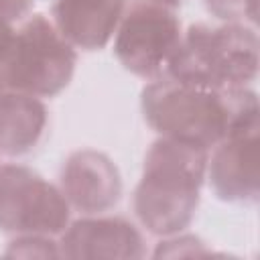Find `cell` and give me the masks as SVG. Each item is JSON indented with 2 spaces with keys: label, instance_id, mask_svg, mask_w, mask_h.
Here are the masks:
<instances>
[{
  "label": "cell",
  "instance_id": "obj_1",
  "mask_svg": "<svg viewBox=\"0 0 260 260\" xmlns=\"http://www.w3.org/2000/svg\"><path fill=\"white\" fill-rule=\"evenodd\" d=\"M144 120L160 136L185 140L203 148L215 146L230 132L258 122V98L248 87L209 89L156 77L142 89Z\"/></svg>",
  "mask_w": 260,
  "mask_h": 260
},
{
  "label": "cell",
  "instance_id": "obj_2",
  "mask_svg": "<svg viewBox=\"0 0 260 260\" xmlns=\"http://www.w3.org/2000/svg\"><path fill=\"white\" fill-rule=\"evenodd\" d=\"M207 148L160 136L146 152L134 189V213L154 236L181 234L195 217L207 171Z\"/></svg>",
  "mask_w": 260,
  "mask_h": 260
},
{
  "label": "cell",
  "instance_id": "obj_3",
  "mask_svg": "<svg viewBox=\"0 0 260 260\" xmlns=\"http://www.w3.org/2000/svg\"><path fill=\"white\" fill-rule=\"evenodd\" d=\"M260 45L254 28L228 22L221 26L191 24L181 35L167 75L209 89L246 87L256 79Z\"/></svg>",
  "mask_w": 260,
  "mask_h": 260
},
{
  "label": "cell",
  "instance_id": "obj_4",
  "mask_svg": "<svg viewBox=\"0 0 260 260\" xmlns=\"http://www.w3.org/2000/svg\"><path fill=\"white\" fill-rule=\"evenodd\" d=\"M75 63L73 45L43 14L0 30V89L35 98L57 95L69 85Z\"/></svg>",
  "mask_w": 260,
  "mask_h": 260
},
{
  "label": "cell",
  "instance_id": "obj_5",
  "mask_svg": "<svg viewBox=\"0 0 260 260\" xmlns=\"http://www.w3.org/2000/svg\"><path fill=\"white\" fill-rule=\"evenodd\" d=\"M69 223L61 189L22 165L0 167V230L8 234L55 236Z\"/></svg>",
  "mask_w": 260,
  "mask_h": 260
},
{
  "label": "cell",
  "instance_id": "obj_6",
  "mask_svg": "<svg viewBox=\"0 0 260 260\" xmlns=\"http://www.w3.org/2000/svg\"><path fill=\"white\" fill-rule=\"evenodd\" d=\"M181 22L171 8L154 2H136L116 30L114 53L122 67L138 77L156 79L181 41Z\"/></svg>",
  "mask_w": 260,
  "mask_h": 260
},
{
  "label": "cell",
  "instance_id": "obj_7",
  "mask_svg": "<svg viewBox=\"0 0 260 260\" xmlns=\"http://www.w3.org/2000/svg\"><path fill=\"white\" fill-rule=\"evenodd\" d=\"M260 124H248L230 132L215 144L209 165L211 189L221 201L254 203L260 195L258 171Z\"/></svg>",
  "mask_w": 260,
  "mask_h": 260
},
{
  "label": "cell",
  "instance_id": "obj_8",
  "mask_svg": "<svg viewBox=\"0 0 260 260\" xmlns=\"http://www.w3.org/2000/svg\"><path fill=\"white\" fill-rule=\"evenodd\" d=\"M61 193L69 207L98 215L112 209L122 197V177L116 162L91 148L75 150L61 169Z\"/></svg>",
  "mask_w": 260,
  "mask_h": 260
},
{
  "label": "cell",
  "instance_id": "obj_9",
  "mask_svg": "<svg viewBox=\"0 0 260 260\" xmlns=\"http://www.w3.org/2000/svg\"><path fill=\"white\" fill-rule=\"evenodd\" d=\"M59 254L71 260H136L146 254L142 234L126 217H81L61 232Z\"/></svg>",
  "mask_w": 260,
  "mask_h": 260
},
{
  "label": "cell",
  "instance_id": "obj_10",
  "mask_svg": "<svg viewBox=\"0 0 260 260\" xmlns=\"http://www.w3.org/2000/svg\"><path fill=\"white\" fill-rule=\"evenodd\" d=\"M124 4L126 0H55L53 24L69 45L95 51L116 32Z\"/></svg>",
  "mask_w": 260,
  "mask_h": 260
},
{
  "label": "cell",
  "instance_id": "obj_11",
  "mask_svg": "<svg viewBox=\"0 0 260 260\" xmlns=\"http://www.w3.org/2000/svg\"><path fill=\"white\" fill-rule=\"evenodd\" d=\"M47 126V108L35 95L0 89V154L32 150Z\"/></svg>",
  "mask_w": 260,
  "mask_h": 260
},
{
  "label": "cell",
  "instance_id": "obj_12",
  "mask_svg": "<svg viewBox=\"0 0 260 260\" xmlns=\"http://www.w3.org/2000/svg\"><path fill=\"white\" fill-rule=\"evenodd\" d=\"M207 10L225 22H256L258 0H205Z\"/></svg>",
  "mask_w": 260,
  "mask_h": 260
},
{
  "label": "cell",
  "instance_id": "obj_13",
  "mask_svg": "<svg viewBox=\"0 0 260 260\" xmlns=\"http://www.w3.org/2000/svg\"><path fill=\"white\" fill-rule=\"evenodd\" d=\"M8 256H61L59 254V244L49 240V236H39V234H28L20 236L12 242V246L6 252Z\"/></svg>",
  "mask_w": 260,
  "mask_h": 260
},
{
  "label": "cell",
  "instance_id": "obj_14",
  "mask_svg": "<svg viewBox=\"0 0 260 260\" xmlns=\"http://www.w3.org/2000/svg\"><path fill=\"white\" fill-rule=\"evenodd\" d=\"M30 4L32 0H0V22H20L28 14Z\"/></svg>",
  "mask_w": 260,
  "mask_h": 260
},
{
  "label": "cell",
  "instance_id": "obj_15",
  "mask_svg": "<svg viewBox=\"0 0 260 260\" xmlns=\"http://www.w3.org/2000/svg\"><path fill=\"white\" fill-rule=\"evenodd\" d=\"M146 2H154V4H160V6H165V8H179L181 4H183V0H146Z\"/></svg>",
  "mask_w": 260,
  "mask_h": 260
},
{
  "label": "cell",
  "instance_id": "obj_16",
  "mask_svg": "<svg viewBox=\"0 0 260 260\" xmlns=\"http://www.w3.org/2000/svg\"><path fill=\"white\" fill-rule=\"evenodd\" d=\"M6 26H10V24H6V22H0V30H2V28H6Z\"/></svg>",
  "mask_w": 260,
  "mask_h": 260
}]
</instances>
